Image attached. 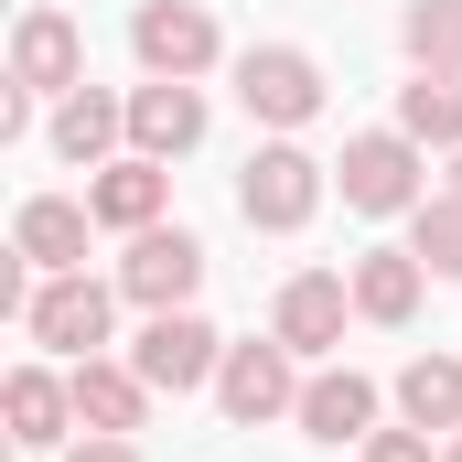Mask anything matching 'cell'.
Returning <instances> with one entry per match:
<instances>
[{
  "mask_svg": "<svg viewBox=\"0 0 462 462\" xmlns=\"http://www.w3.org/2000/svg\"><path fill=\"white\" fill-rule=\"evenodd\" d=\"M323 162L301 151V140H269V151H247V172H236V216L258 236H301L312 216H323Z\"/></svg>",
  "mask_w": 462,
  "mask_h": 462,
  "instance_id": "obj_1",
  "label": "cell"
},
{
  "mask_svg": "<svg viewBox=\"0 0 462 462\" xmlns=\"http://www.w3.org/2000/svg\"><path fill=\"white\" fill-rule=\"evenodd\" d=\"M334 183H345L355 216H420V205H430V183H420V140H409V129H365V140H345Z\"/></svg>",
  "mask_w": 462,
  "mask_h": 462,
  "instance_id": "obj_2",
  "label": "cell"
},
{
  "mask_svg": "<svg viewBox=\"0 0 462 462\" xmlns=\"http://www.w3.org/2000/svg\"><path fill=\"white\" fill-rule=\"evenodd\" d=\"M194 291H205V236H183V226H140L129 236L118 301H140V312H194Z\"/></svg>",
  "mask_w": 462,
  "mask_h": 462,
  "instance_id": "obj_3",
  "label": "cell"
},
{
  "mask_svg": "<svg viewBox=\"0 0 462 462\" xmlns=\"http://www.w3.org/2000/svg\"><path fill=\"white\" fill-rule=\"evenodd\" d=\"M236 108L269 118V129H301V118H323V65L301 43H247L236 54Z\"/></svg>",
  "mask_w": 462,
  "mask_h": 462,
  "instance_id": "obj_4",
  "label": "cell"
},
{
  "mask_svg": "<svg viewBox=\"0 0 462 462\" xmlns=\"http://www.w3.org/2000/svg\"><path fill=\"white\" fill-rule=\"evenodd\" d=\"M129 54H140L151 76H183V87H194L226 43H216V11H205V0H140V11H129Z\"/></svg>",
  "mask_w": 462,
  "mask_h": 462,
  "instance_id": "obj_5",
  "label": "cell"
},
{
  "mask_svg": "<svg viewBox=\"0 0 462 462\" xmlns=\"http://www.w3.org/2000/svg\"><path fill=\"white\" fill-rule=\"evenodd\" d=\"M108 312H118V291H108V280L65 269V280H43V291H32L22 334H32L43 355H97V345H108Z\"/></svg>",
  "mask_w": 462,
  "mask_h": 462,
  "instance_id": "obj_6",
  "label": "cell"
},
{
  "mask_svg": "<svg viewBox=\"0 0 462 462\" xmlns=\"http://www.w3.org/2000/svg\"><path fill=\"white\" fill-rule=\"evenodd\" d=\"M129 365H140L162 398H183V387H205V376L226 365V334H216L205 312H151V323H140V345H129Z\"/></svg>",
  "mask_w": 462,
  "mask_h": 462,
  "instance_id": "obj_7",
  "label": "cell"
},
{
  "mask_svg": "<svg viewBox=\"0 0 462 462\" xmlns=\"http://www.w3.org/2000/svg\"><path fill=\"white\" fill-rule=\"evenodd\" d=\"M11 87L22 97H76L87 87V32L65 11H22L11 22Z\"/></svg>",
  "mask_w": 462,
  "mask_h": 462,
  "instance_id": "obj_8",
  "label": "cell"
},
{
  "mask_svg": "<svg viewBox=\"0 0 462 462\" xmlns=\"http://www.w3.org/2000/svg\"><path fill=\"white\" fill-rule=\"evenodd\" d=\"M216 398H226L236 430H258V420H291L301 409V376H291V345L269 334V345H226V365H216Z\"/></svg>",
  "mask_w": 462,
  "mask_h": 462,
  "instance_id": "obj_9",
  "label": "cell"
},
{
  "mask_svg": "<svg viewBox=\"0 0 462 462\" xmlns=\"http://www.w3.org/2000/svg\"><path fill=\"white\" fill-rule=\"evenodd\" d=\"M345 312H355V280H334V269H301V280H280L269 334H280L291 355H334V345H345Z\"/></svg>",
  "mask_w": 462,
  "mask_h": 462,
  "instance_id": "obj_10",
  "label": "cell"
},
{
  "mask_svg": "<svg viewBox=\"0 0 462 462\" xmlns=\"http://www.w3.org/2000/svg\"><path fill=\"white\" fill-rule=\"evenodd\" d=\"M162 205H172V172H162L151 151H118V162H97V183H87V216L118 226V236L162 226Z\"/></svg>",
  "mask_w": 462,
  "mask_h": 462,
  "instance_id": "obj_11",
  "label": "cell"
},
{
  "mask_svg": "<svg viewBox=\"0 0 462 462\" xmlns=\"http://www.w3.org/2000/svg\"><path fill=\"white\" fill-rule=\"evenodd\" d=\"M205 140V97L183 87V76H151V87H129V151H151V162H183Z\"/></svg>",
  "mask_w": 462,
  "mask_h": 462,
  "instance_id": "obj_12",
  "label": "cell"
},
{
  "mask_svg": "<svg viewBox=\"0 0 462 462\" xmlns=\"http://www.w3.org/2000/svg\"><path fill=\"white\" fill-rule=\"evenodd\" d=\"M151 398H162V387H151L140 365H108V355H76V430H118V441H129V430L151 420Z\"/></svg>",
  "mask_w": 462,
  "mask_h": 462,
  "instance_id": "obj_13",
  "label": "cell"
},
{
  "mask_svg": "<svg viewBox=\"0 0 462 462\" xmlns=\"http://www.w3.org/2000/svg\"><path fill=\"white\" fill-rule=\"evenodd\" d=\"M312 441H376V376H355V365H323L312 387H301V409H291Z\"/></svg>",
  "mask_w": 462,
  "mask_h": 462,
  "instance_id": "obj_14",
  "label": "cell"
},
{
  "mask_svg": "<svg viewBox=\"0 0 462 462\" xmlns=\"http://www.w3.org/2000/svg\"><path fill=\"white\" fill-rule=\"evenodd\" d=\"M87 226H97L87 205H65V194H32V205H22V226H11V247H22L43 280H65V269H87Z\"/></svg>",
  "mask_w": 462,
  "mask_h": 462,
  "instance_id": "obj_15",
  "label": "cell"
},
{
  "mask_svg": "<svg viewBox=\"0 0 462 462\" xmlns=\"http://www.w3.org/2000/svg\"><path fill=\"white\" fill-rule=\"evenodd\" d=\"M65 430H76V376L11 365V441H22V452H54Z\"/></svg>",
  "mask_w": 462,
  "mask_h": 462,
  "instance_id": "obj_16",
  "label": "cell"
},
{
  "mask_svg": "<svg viewBox=\"0 0 462 462\" xmlns=\"http://www.w3.org/2000/svg\"><path fill=\"white\" fill-rule=\"evenodd\" d=\"M108 140H129V97H108V87H76L65 108H54V162H108Z\"/></svg>",
  "mask_w": 462,
  "mask_h": 462,
  "instance_id": "obj_17",
  "label": "cell"
},
{
  "mask_svg": "<svg viewBox=\"0 0 462 462\" xmlns=\"http://www.w3.org/2000/svg\"><path fill=\"white\" fill-rule=\"evenodd\" d=\"M420 280H430L420 247H365V258H355V312H365V323H409V312H420Z\"/></svg>",
  "mask_w": 462,
  "mask_h": 462,
  "instance_id": "obj_18",
  "label": "cell"
},
{
  "mask_svg": "<svg viewBox=\"0 0 462 462\" xmlns=\"http://www.w3.org/2000/svg\"><path fill=\"white\" fill-rule=\"evenodd\" d=\"M398 420L409 430H462V365L452 355H409L398 365Z\"/></svg>",
  "mask_w": 462,
  "mask_h": 462,
  "instance_id": "obj_19",
  "label": "cell"
},
{
  "mask_svg": "<svg viewBox=\"0 0 462 462\" xmlns=\"http://www.w3.org/2000/svg\"><path fill=\"white\" fill-rule=\"evenodd\" d=\"M398 129H409L420 151H462V76H420V87H398Z\"/></svg>",
  "mask_w": 462,
  "mask_h": 462,
  "instance_id": "obj_20",
  "label": "cell"
},
{
  "mask_svg": "<svg viewBox=\"0 0 462 462\" xmlns=\"http://www.w3.org/2000/svg\"><path fill=\"white\" fill-rule=\"evenodd\" d=\"M398 43H409V65H420V76H462V0H409Z\"/></svg>",
  "mask_w": 462,
  "mask_h": 462,
  "instance_id": "obj_21",
  "label": "cell"
},
{
  "mask_svg": "<svg viewBox=\"0 0 462 462\" xmlns=\"http://www.w3.org/2000/svg\"><path fill=\"white\" fill-rule=\"evenodd\" d=\"M409 247H420L430 280H462V194H430V205L409 216Z\"/></svg>",
  "mask_w": 462,
  "mask_h": 462,
  "instance_id": "obj_22",
  "label": "cell"
},
{
  "mask_svg": "<svg viewBox=\"0 0 462 462\" xmlns=\"http://www.w3.org/2000/svg\"><path fill=\"white\" fill-rule=\"evenodd\" d=\"M365 462H430V430H376Z\"/></svg>",
  "mask_w": 462,
  "mask_h": 462,
  "instance_id": "obj_23",
  "label": "cell"
},
{
  "mask_svg": "<svg viewBox=\"0 0 462 462\" xmlns=\"http://www.w3.org/2000/svg\"><path fill=\"white\" fill-rule=\"evenodd\" d=\"M65 462H140V441H118V430H87V441H76Z\"/></svg>",
  "mask_w": 462,
  "mask_h": 462,
  "instance_id": "obj_24",
  "label": "cell"
},
{
  "mask_svg": "<svg viewBox=\"0 0 462 462\" xmlns=\"http://www.w3.org/2000/svg\"><path fill=\"white\" fill-rule=\"evenodd\" d=\"M452 194H462V151H452Z\"/></svg>",
  "mask_w": 462,
  "mask_h": 462,
  "instance_id": "obj_25",
  "label": "cell"
},
{
  "mask_svg": "<svg viewBox=\"0 0 462 462\" xmlns=\"http://www.w3.org/2000/svg\"><path fill=\"white\" fill-rule=\"evenodd\" d=\"M441 462H462V441H452V452H441Z\"/></svg>",
  "mask_w": 462,
  "mask_h": 462,
  "instance_id": "obj_26",
  "label": "cell"
}]
</instances>
